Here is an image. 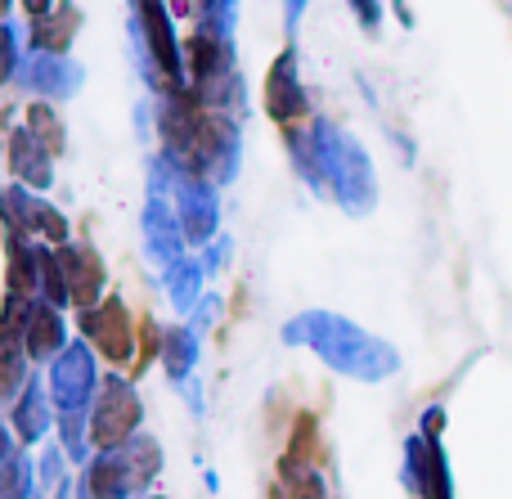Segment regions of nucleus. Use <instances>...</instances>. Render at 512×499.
Masks as SVG:
<instances>
[{"label":"nucleus","mask_w":512,"mask_h":499,"mask_svg":"<svg viewBox=\"0 0 512 499\" xmlns=\"http://www.w3.org/2000/svg\"><path fill=\"white\" fill-rule=\"evenodd\" d=\"M27 5H32V14H41V9L50 5V0H27Z\"/></svg>","instance_id":"obj_2"},{"label":"nucleus","mask_w":512,"mask_h":499,"mask_svg":"<svg viewBox=\"0 0 512 499\" xmlns=\"http://www.w3.org/2000/svg\"><path fill=\"white\" fill-rule=\"evenodd\" d=\"M135 419H140V405H135V396H126L122 387H108L104 396V410L95 414V441H117L126 437V432L135 428Z\"/></svg>","instance_id":"obj_1"}]
</instances>
